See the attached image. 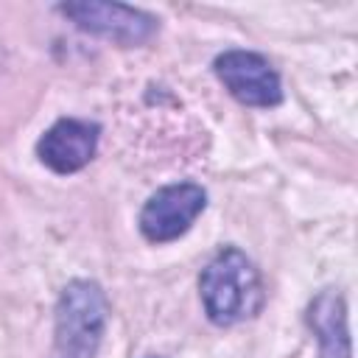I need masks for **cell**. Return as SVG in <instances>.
I'll return each instance as SVG.
<instances>
[{"label": "cell", "mask_w": 358, "mask_h": 358, "mask_svg": "<svg viewBox=\"0 0 358 358\" xmlns=\"http://www.w3.org/2000/svg\"><path fill=\"white\" fill-rule=\"evenodd\" d=\"M199 291L207 319L218 327L252 319L266 299L260 271L238 246H224L204 266L199 277Z\"/></svg>", "instance_id": "obj_1"}, {"label": "cell", "mask_w": 358, "mask_h": 358, "mask_svg": "<svg viewBox=\"0 0 358 358\" xmlns=\"http://www.w3.org/2000/svg\"><path fill=\"white\" fill-rule=\"evenodd\" d=\"M109 302L98 282L73 280L56 302L50 358H95L106 330Z\"/></svg>", "instance_id": "obj_2"}, {"label": "cell", "mask_w": 358, "mask_h": 358, "mask_svg": "<svg viewBox=\"0 0 358 358\" xmlns=\"http://www.w3.org/2000/svg\"><path fill=\"white\" fill-rule=\"evenodd\" d=\"M59 14L76 22V28L92 36L109 39L115 45H123V48L148 42L159 28V20L154 14L134 8V6H123V3H101V0L62 3Z\"/></svg>", "instance_id": "obj_3"}, {"label": "cell", "mask_w": 358, "mask_h": 358, "mask_svg": "<svg viewBox=\"0 0 358 358\" xmlns=\"http://www.w3.org/2000/svg\"><path fill=\"white\" fill-rule=\"evenodd\" d=\"M213 70L227 92L243 106L268 109L282 103V84L277 70L255 50H224L215 56Z\"/></svg>", "instance_id": "obj_4"}, {"label": "cell", "mask_w": 358, "mask_h": 358, "mask_svg": "<svg viewBox=\"0 0 358 358\" xmlns=\"http://www.w3.org/2000/svg\"><path fill=\"white\" fill-rule=\"evenodd\" d=\"M207 207V193L193 182L159 187L140 213V232L151 243H168L185 235Z\"/></svg>", "instance_id": "obj_5"}, {"label": "cell", "mask_w": 358, "mask_h": 358, "mask_svg": "<svg viewBox=\"0 0 358 358\" xmlns=\"http://www.w3.org/2000/svg\"><path fill=\"white\" fill-rule=\"evenodd\" d=\"M98 134V123L81 117H62L39 137L36 154L42 165H48L53 173H76L95 157Z\"/></svg>", "instance_id": "obj_6"}, {"label": "cell", "mask_w": 358, "mask_h": 358, "mask_svg": "<svg viewBox=\"0 0 358 358\" xmlns=\"http://www.w3.org/2000/svg\"><path fill=\"white\" fill-rule=\"evenodd\" d=\"M308 327L319 341V358H350V330L344 296L333 288L319 291L308 305Z\"/></svg>", "instance_id": "obj_7"}]
</instances>
